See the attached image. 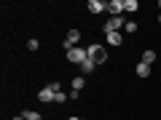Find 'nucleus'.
Wrapping results in <instances>:
<instances>
[{"label":"nucleus","instance_id":"obj_1","mask_svg":"<svg viewBox=\"0 0 161 120\" xmlns=\"http://www.w3.org/2000/svg\"><path fill=\"white\" fill-rule=\"evenodd\" d=\"M86 51H89V59H92L94 64H105V62H108V48L99 46V43H92Z\"/></svg>","mask_w":161,"mask_h":120},{"label":"nucleus","instance_id":"obj_2","mask_svg":"<svg viewBox=\"0 0 161 120\" xmlns=\"http://www.w3.org/2000/svg\"><path fill=\"white\" fill-rule=\"evenodd\" d=\"M86 59H89V51H86V48H80V46H75V48L67 51V62L70 64H78V67H80Z\"/></svg>","mask_w":161,"mask_h":120},{"label":"nucleus","instance_id":"obj_3","mask_svg":"<svg viewBox=\"0 0 161 120\" xmlns=\"http://www.w3.org/2000/svg\"><path fill=\"white\" fill-rule=\"evenodd\" d=\"M124 27H126V19L124 16H110L102 29H105V35H108V32H118V29H124Z\"/></svg>","mask_w":161,"mask_h":120},{"label":"nucleus","instance_id":"obj_4","mask_svg":"<svg viewBox=\"0 0 161 120\" xmlns=\"http://www.w3.org/2000/svg\"><path fill=\"white\" fill-rule=\"evenodd\" d=\"M78 43H80V29H70L62 46H64V51H70V48H75V46H78Z\"/></svg>","mask_w":161,"mask_h":120},{"label":"nucleus","instance_id":"obj_5","mask_svg":"<svg viewBox=\"0 0 161 120\" xmlns=\"http://www.w3.org/2000/svg\"><path fill=\"white\" fill-rule=\"evenodd\" d=\"M54 99H57V91H54L51 86H43L38 91V102H43V104H48V102H54Z\"/></svg>","mask_w":161,"mask_h":120},{"label":"nucleus","instance_id":"obj_6","mask_svg":"<svg viewBox=\"0 0 161 120\" xmlns=\"http://www.w3.org/2000/svg\"><path fill=\"white\" fill-rule=\"evenodd\" d=\"M108 13L110 16H124V0H108Z\"/></svg>","mask_w":161,"mask_h":120},{"label":"nucleus","instance_id":"obj_7","mask_svg":"<svg viewBox=\"0 0 161 120\" xmlns=\"http://www.w3.org/2000/svg\"><path fill=\"white\" fill-rule=\"evenodd\" d=\"M105 43L113 46V48H118L121 43H124V35H121V32H108V35H105Z\"/></svg>","mask_w":161,"mask_h":120},{"label":"nucleus","instance_id":"obj_8","mask_svg":"<svg viewBox=\"0 0 161 120\" xmlns=\"http://www.w3.org/2000/svg\"><path fill=\"white\" fill-rule=\"evenodd\" d=\"M89 11L92 13H102V11H108V3H102V0H89Z\"/></svg>","mask_w":161,"mask_h":120},{"label":"nucleus","instance_id":"obj_9","mask_svg":"<svg viewBox=\"0 0 161 120\" xmlns=\"http://www.w3.org/2000/svg\"><path fill=\"white\" fill-rule=\"evenodd\" d=\"M134 72H137V78H148V75H150V64H145V62H140L137 67H134Z\"/></svg>","mask_w":161,"mask_h":120},{"label":"nucleus","instance_id":"obj_10","mask_svg":"<svg viewBox=\"0 0 161 120\" xmlns=\"http://www.w3.org/2000/svg\"><path fill=\"white\" fill-rule=\"evenodd\" d=\"M83 86H86V78H83V75H75L73 78V91H83Z\"/></svg>","mask_w":161,"mask_h":120},{"label":"nucleus","instance_id":"obj_11","mask_svg":"<svg viewBox=\"0 0 161 120\" xmlns=\"http://www.w3.org/2000/svg\"><path fill=\"white\" fill-rule=\"evenodd\" d=\"M137 8H140L137 0H124V13H137Z\"/></svg>","mask_w":161,"mask_h":120},{"label":"nucleus","instance_id":"obj_12","mask_svg":"<svg viewBox=\"0 0 161 120\" xmlns=\"http://www.w3.org/2000/svg\"><path fill=\"white\" fill-rule=\"evenodd\" d=\"M94 67H97V64H94L92 59H86V62L80 64V75H83V78H86V75H92V72H94Z\"/></svg>","mask_w":161,"mask_h":120},{"label":"nucleus","instance_id":"obj_13","mask_svg":"<svg viewBox=\"0 0 161 120\" xmlns=\"http://www.w3.org/2000/svg\"><path fill=\"white\" fill-rule=\"evenodd\" d=\"M142 62L153 67V64H156V51H142Z\"/></svg>","mask_w":161,"mask_h":120},{"label":"nucleus","instance_id":"obj_14","mask_svg":"<svg viewBox=\"0 0 161 120\" xmlns=\"http://www.w3.org/2000/svg\"><path fill=\"white\" fill-rule=\"evenodd\" d=\"M22 115L27 120H43V118H40V112H35V109H27V112H22Z\"/></svg>","mask_w":161,"mask_h":120},{"label":"nucleus","instance_id":"obj_15","mask_svg":"<svg viewBox=\"0 0 161 120\" xmlns=\"http://www.w3.org/2000/svg\"><path fill=\"white\" fill-rule=\"evenodd\" d=\"M124 29H126V32H132V35H134V32H137L140 27H137V22H134V19H129V22H126V27H124Z\"/></svg>","mask_w":161,"mask_h":120},{"label":"nucleus","instance_id":"obj_16","mask_svg":"<svg viewBox=\"0 0 161 120\" xmlns=\"http://www.w3.org/2000/svg\"><path fill=\"white\" fill-rule=\"evenodd\" d=\"M27 48H30V51H38V48H40V43H38V40L32 38V40H30V43H27Z\"/></svg>","mask_w":161,"mask_h":120},{"label":"nucleus","instance_id":"obj_17","mask_svg":"<svg viewBox=\"0 0 161 120\" xmlns=\"http://www.w3.org/2000/svg\"><path fill=\"white\" fill-rule=\"evenodd\" d=\"M48 86H51V88H54V91H57V93L62 91V83H59V80H54V83H48Z\"/></svg>","mask_w":161,"mask_h":120},{"label":"nucleus","instance_id":"obj_18","mask_svg":"<svg viewBox=\"0 0 161 120\" xmlns=\"http://www.w3.org/2000/svg\"><path fill=\"white\" fill-rule=\"evenodd\" d=\"M11 120H27V118H24V115H16V118H11Z\"/></svg>","mask_w":161,"mask_h":120},{"label":"nucleus","instance_id":"obj_19","mask_svg":"<svg viewBox=\"0 0 161 120\" xmlns=\"http://www.w3.org/2000/svg\"><path fill=\"white\" fill-rule=\"evenodd\" d=\"M67 120H80V118H78V115H70V118H67Z\"/></svg>","mask_w":161,"mask_h":120},{"label":"nucleus","instance_id":"obj_20","mask_svg":"<svg viewBox=\"0 0 161 120\" xmlns=\"http://www.w3.org/2000/svg\"><path fill=\"white\" fill-rule=\"evenodd\" d=\"M156 8H158V13H161V0H158V3H156Z\"/></svg>","mask_w":161,"mask_h":120},{"label":"nucleus","instance_id":"obj_21","mask_svg":"<svg viewBox=\"0 0 161 120\" xmlns=\"http://www.w3.org/2000/svg\"><path fill=\"white\" fill-rule=\"evenodd\" d=\"M158 24H161V13H158Z\"/></svg>","mask_w":161,"mask_h":120},{"label":"nucleus","instance_id":"obj_22","mask_svg":"<svg viewBox=\"0 0 161 120\" xmlns=\"http://www.w3.org/2000/svg\"><path fill=\"white\" fill-rule=\"evenodd\" d=\"M6 120H8V118H6Z\"/></svg>","mask_w":161,"mask_h":120}]
</instances>
